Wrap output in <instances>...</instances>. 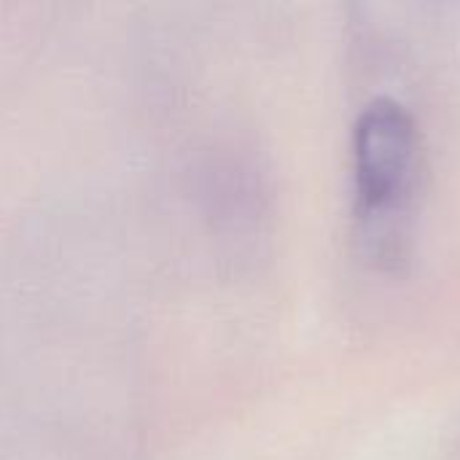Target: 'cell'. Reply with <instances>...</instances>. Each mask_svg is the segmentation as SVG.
<instances>
[{
    "label": "cell",
    "instance_id": "1",
    "mask_svg": "<svg viewBox=\"0 0 460 460\" xmlns=\"http://www.w3.org/2000/svg\"><path fill=\"white\" fill-rule=\"evenodd\" d=\"M418 167V129L412 116L394 100H375L353 132V170L358 216L391 218L410 197Z\"/></svg>",
    "mask_w": 460,
    "mask_h": 460
}]
</instances>
